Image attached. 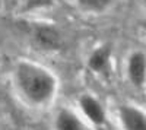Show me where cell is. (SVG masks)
I'll list each match as a JSON object with an SVG mask.
<instances>
[{"instance_id": "obj_1", "label": "cell", "mask_w": 146, "mask_h": 130, "mask_svg": "<svg viewBox=\"0 0 146 130\" xmlns=\"http://www.w3.org/2000/svg\"><path fill=\"white\" fill-rule=\"evenodd\" d=\"M12 85L19 99L34 110L53 104L58 92V79L48 67L21 58L12 69Z\"/></svg>"}, {"instance_id": "obj_2", "label": "cell", "mask_w": 146, "mask_h": 130, "mask_svg": "<svg viewBox=\"0 0 146 130\" xmlns=\"http://www.w3.org/2000/svg\"><path fill=\"white\" fill-rule=\"evenodd\" d=\"M78 111L86 124L92 127H102L107 123V110L100 98L94 94L83 92L78 98Z\"/></svg>"}, {"instance_id": "obj_3", "label": "cell", "mask_w": 146, "mask_h": 130, "mask_svg": "<svg viewBox=\"0 0 146 130\" xmlns=\"http://www.w3.org/2000/svg\"><path fill=\"white\" fill-rule=\"evenodd\" d=\"M126 78L136 89H146V53L135 50L127 56Z\"/></svg>"}, {"instance_id": "obj_4", "label": "cell", "mask_w": 146, "mask_h": 130, "mask_svg": "<svg viewBox=\"0 0 146 130\" xmlns=\"http://www.w3.org/2000/svg\"><path fill=\"white\" fill-rule=\"evenodd\" d=\"M121 130H146V111L136 104H121L117 108Z\"/></svg>"}, {"instance_id": "obj_5", "label": "cell", "mask_w": 146, "mask_h": 130, "mask_svg": "<svg viewBox=\"0 0 146 130\" xmlns=\"http://www.w3.org/2000/svg\"><path fill=\"white\" fill-rule=\"evenodd\" d=\"M111 60H113V47L110 44H101L91 51L86 64L92 73L104 75L111 67Z\"/></svg>"}, {"instance_id": "obj_6", "label": "cell", "mask_w": 146, "mask_h": 130, "mask_svg": "<svg viewBox=\"0 0 146 130\" xmlns=\"http://www.w3.org/2000/svg\"><path fill=\"white\" fill-rule=\"evenodd\" d=\"M53 129L54 130H86V121L82 119L79 111L63 107L56 113Z\"/></svg>"}, {"instance_id": "obj_7", "label": "cell", "mask_w": 146, "mask_h": 130, "mask_svg": "<svg viewBox=\"0 0 146 130\" xmlns=\"http://www.w3.org/2000/svg\"><path fill=\"white\" fill-rule=\"evenodd\" d=\"M78 9L89 15H102L113 7L114 0H75Z\"/></svg>"}, {"instance_id": "obj_8", "label": "cell", "mask_w": 146, "mask_h": 130, "mask_svg": "<svg viewBox=\"0 0 146 130\" xmlns=\"http://www.w3.org/2000/svg\"><path fill=\"white\" fill-rule=\"evenodd\" d=\"M35 37L38 42L47 48H54L56 45H58V34L51 27H38L35 31Z\"/></svg>"}, {"instance_id": "obj_9", "label": "cell", "mask_w": 146, "mask_h": 130, "mask_svg": "<svg viewBox=\"0 0 146 130\" xmlns=\"http://www.w3.org/2000/svg\"><path fill=\"white\" fill-rule=\"evenodd\" d=\"M56 0H22V12L23 13H38L53 9Z\"/></svg>"}, {"instance_id": "obj_10", "label": "cell", "mask_w": 146, "mask_h": 130, "mask_svg": "<svg viewBox=\"0 0 146 130\" xmlns=\"http://www.w3.org/2000/svg\"><path fill=\"white\" fill-rule=\"evenodd\" d=\"M142 29H143V32L146 34V19H145V21L142 22Z\"/></svg>"}, {"instance_id": "obj_11", "label": "cell", "mask_w": 146, "mask_h": 130, "mask_svg": "<svg viewBox=\"0 0 146 130\" xmlns=\"http://www.w3.org/2000/svg\"><path fill=\"white\" fill-rule=\"evenodd\" d=\"M143 7H145V10H146V0H143Z\"/></svg>"}]
</instances>
